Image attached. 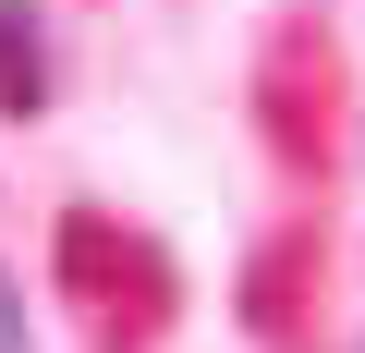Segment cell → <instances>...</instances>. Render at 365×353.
<instances>
[{
    "mask_svg": "<svg viewBox=\"0 0 365 353\" xmlns=\"http://www.w3.org/2000/svg\"><path fill=\"white\" fill-rule=\"evenodd\" d=\"M49 98V25L37 0H0V110H37Z\"/></svg>",
    "mask_w": 365,
    "mask_h": 353,
    "instance_id": "6da1fadb",
    "label": "cell"
},
{
    "mask_svg": "<svg viewBox=\"0 0 365 353\" xmlns=\"http://www.w3.org/2000/svg\"><path fill=\"white\" fill-rule=\"evenodd\" d=\"M0 353H25V292L0 280Z\"/></svg>",
    "mask_w": 365,
    "mask_h": 353,
    "instance_id": "7a4b0ae2",
    "label": "cell"
}]
</instances>
